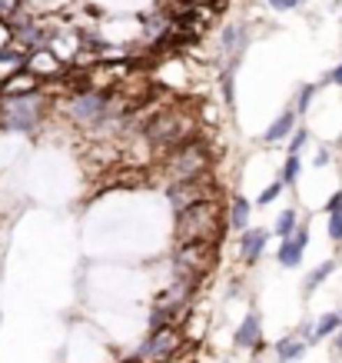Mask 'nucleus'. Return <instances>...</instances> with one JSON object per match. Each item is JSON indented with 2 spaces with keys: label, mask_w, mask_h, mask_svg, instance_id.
Masks as SVG:
<instances>
[{
  "label": "nucleus",
  "mask_w": 342,
  "mask_h": 363,
  "mask_svg": "<svg viewBox=\"0 0 342 363\" xmlns=\"http://www.w3.org/2000/svg\"><path fill=\"white\" fill-rule=\"evenodd\" d=\"M14 43V30H10V20H0V50Z\"/></svg>",
  "instance_id": "nucleus-26"
},
{
  "label": "nucleus",
  "mask_w": 342,
  "mask_h": 363,
  "mask_svg": "<svg viewBox=\"0 0 342 363\" xmlns=\"http://www.w3.org/2000/svg\"><path fill=\"white\" fill-rule=\"evenodd\" d=\"M37 90H43L40 77H34L27 67L17 70L14 77H7L3 84H0V97H24V94H37Z\"/></svg>",
  "instance_id": "nucleus-13"
},
{
  "label": "nucleus",
  "mask_w": 342,
  "mask_h": 363,
  "mask_svg": "<svg viewBox=\"0 0 342 363\" xmlns=\"http://www.w3.org/2000/svg\"><path fill=\"white\" fill-rule=\"evenodd\" d=\"M329 340H332V357L339 360V357H342V327H339V330H336L332 336H329Z\"/></svg>",
  "instance_id": "nucleus-30"
},
{
  "label": "nucleus",
  "mask_w": 342,
  "mask_h": 363,
  "mask_svg": "<svg viewBox=\"0 0 342 363\" xmlns=\"http://www.w3.org/2000/svg\"><path fill=\"white\" fill-rule=\"evenodd\" d=\"M296 227H299V207H286V210H279V217H276V224L269 234L279 240H286L296 234Z\"/></svg>",
  "instance_id": "nucleus-19"
},
{
  "label": "nucleus",
  "mask_w": 342,
  "mask_h": 363,
  "mask_svg": "<svg viewBox=\"0 0 342 363\" xmlns=\"http://www.w3.org/2000/svg\"><path fill=\"white\" fill-rule=\"evenodd\" d=\"M179 347H183V330L179 327H163V330H153L137 347L133 357L140 363H170L179 353Z\"/></svg>",
  "instance_id": "nucleus-7"
},
{
  "label": "nucleus",
  "mask_w": 342,
  "mask_h": 363,
  "mask_svg": "<svg viewBox=\"0 0 342 363\" xmlns=\"http://www.w3.org/2000/svg\"><path fill=\"white\" fill-rule=\"evenodd\" d=\"M306 247H309V224L296 227V234L286 240H279V250H276V264L286 266V270H296L302 264V257H306Z\"/></svg>",
  "instance_id": "nucleus-10"
},
{
  "label": "nucleus",
  "mask_w": 342,
  "mask_h": 363,
  "mask_svg": "<svg viewBox=\"0 0 342 363\" xmlns=\"http://www.w3.org/2000/svg\"><path fill=\"white\" fill-rule=\"evenodd\" d=\"M163 194H166V204H170L173 213L193 207V204H203V200H223V190H219V183L213 180V173L196 177V180H186V183L163 187Z\"/></svg>",
  "instance_id": "nucleus-6"
},
{
  "label": "nucleus",
  "mask_w": 342,
  "mask_h": 363,
  "mask_svg": "<svg viewBox=\"0 0 342 363\" xmlns=\"http://www.w3.org/2000/svg\"><path fill=\"white\" fill-rule=\"evenodd\" d=\"M219 264V243H183L166 260L170 280H200L203 283Z\"/></svg>",
  "instance_id": "nucleus-5"
},
{
  "label": "nucleus",
  "mask_w": 342,
  "mask_h": 363,
  "mask_svg": "<svg viewBox=\"0 0 342 363\" xmlns=\"http://www.w3.org/2000/svg\"><path fill=\"white\" fill-rule=\"evenodd\" d=\"M213 164H216L213 147H209L203 137H196V140H190V143H183V147H177V150H170V154L160 157L156 177H160L163 187H173V183H186V180H196V177L213 173Z\"/></svg>",
  "instance_id": "nucleus-3"
},
{
  "label": "nucleus",
  "mask_w": 342,
  "mask_h": 363,
  "mask_svg": "<svg viewBox=\"0 0 342 363\" xmlns=\"http://www.w3.org/2000/svg\"><path fill=\"white\" fill-rule=\"evenodd\" d=\"M216 84H219V94H223V104L233 111L236 107V70L233 67H219Z\"/></svg>",
  "instance_id": "nucleus-20"
},
{
  "label": "nucleus",
  "mask_w": 342,
  "mask_h": 363,
  "mask_svg": "<svg viewBox=\"0 0 342 363\" xmlns=\"http://www.w3.org/2000/svg\"><path fill=\"white\" fill-rule=\"evenodd\" d=\"M177 27V17L170 14V10H153L150 17H147V24H143V41H163L170 30Z\"/></svg>",
  "instance_id": "nucleus-16"
},
{
  "label": "nucleus",
  "mask_w": 342,
  "mask_h": 363,
  "mask_svg": "<svg viewBox=\"0 0 342 363\" xmlns=\"http://www.w3.org/2000/svg\"><path fill=\"white\" fill-rule=\"evenodd\" d=\"M249 220H253V204H249L243 194H236L233 200H230V207H226V227H230L233 234H243L249 227Z\"/></svg>",
  "instance_id": "nucleus-14"
},
{
  "label": "nucleus",
  "mask_w": 342,
  "mask_h": 363,
  "mask_svg": "<svg viewBox=\"0 0 342 363\" xmlns=\"http://www.w3.org/2000/svg\"><path fill=\"white\" fill-rule=\"evenodd\" d=\"M230 234L226 227V204L223 200H203L193 207L179 210L177 224H173V243H223Z\"/></svg>",
  "instance_id": "nucleus-2"
},
{
  "label": "nucleus",
  "mask_w": 342,
  "mask_h": 363,
  "mask_svg": "<svg viewBox=\"0 0 342 363\" xmlns=\"http://www.w3.org/2000/svg\"><path fill=\"white\" fill-rule=\"evenodd\" d=\"M262 340V317L256 307L246 310V317L239 320V327L233 330V347L236 350H253Z\"/></svg>",
  "instance_id": "nucleus-12"
},
{
  "label": "nucleus",
  "mask_w": 342,
  "mask_h": 363,
  "mask_svg": "<svg viewBox=\"0 0 342 363\" xmlns=\"http://www.w3.org/2000/svg\"><path fill=\"white\" fill-rule=\"evenodd\" d=\"M306 143H309V127L296 124V130H292V137H289V143H286V154H302Z\"/></svg>",
  "instance_id": "nucleus-24"
},
{
  "label": "nucleus",
  "mask_w": 342,
  "mask_h": 363,
  "mask_svg": "<svg viewBox=\"0 0 342 363\" xmlns=\"http://www.w3.org/2000/svg\"><path fill=\"white\" fill-rule=\"evenodd\" d=\"M299 173H302V157L299 154H286V160H283V167H279V177H276V180L283 183V187H296Z\"/></svg>",
  "instance_id": "nucleus-21"
},
{
  "label": "nucleus",
  "mask_w": 342,
  "mask_h": 363,
  "mask_svg": "<svg viewBox=\"0 0 342 363\" xmlns=\"http://www.w3.org/2000/svg\"><path fill=\"white\" fill-rule=\"evenodd\" d=\"M306 350H309L306 340H299L296 334H289L273 343V357H276V363H299L302 357H306Z\"/></svg>",
  "instance_id": "nucleus-15"
},
{
  "label": "nucleus",
  "mask_w": 342,
  "mask_h": 363,
  "mask_svg": "<svg viewBox=\"0 0 342 363\" xmlns=\"http://www.w3.org/2000/svg\"><path fill=\"white\" fill-rule=\"evenodd\" d=\"M249 41H253V27L249 24H226L219 34V67H239V60L246 54Z\"/></svg>",
  "instance_id": "nucleus-8"
},
{
  "label": "nucleus",
  "mask_w": 342,
  "mask_h": 363,
  "mask_svg": "<svg viewBox=\"0 0 342 363\" xmlns=\"http://www.w3.org/2000/svg\"><path fill=\"white\" fill-rule=\"evenodd\" d=\"M336 270H339V260H332V257H329V260H322L319 266H313V270L306 273V280H302V297L309 300V297H313L315 290H319V287H322V283H326V280L336 273Z\"/></svg>",
  "instance_id": "nucleus-17"
},
{
  "label": "nucleus",
  "mask_w": 342,
  "mask_h": 363,
  "mask_svg": "<svg viewBox=\"0 0 342 363\" xmlns=\"http://www.w3.org/2000/svg\"><path fill=\"white\" fill-rule=\"evenodd\" d=\"M140 137L147 140L150 154L163 157L190 140L203 137V124H200L196 107H190V104H166V107H156V113L147 120Z\"/></svg>",
  "instance_id": "nucleus-1"
},
{
  "label": "nucleus",
  "mask_w": 342,
  "mask_h": 363,
  "mask_svg": "<svg viewBox=\"0 0 342 363\" xmlns=\"http://www.w3.org/2000/svg\"><path fill=\"white\" fill-rule=\"evenodd\" d=\"M319 87H322V84H299V90H296V100H292V111L299 113V117H306V113H309L315 94H319Z\"/></svg>",
  "instance_id": "nucleus-22"
},
{
  "label": "nucleus",
  "mask_w": 342,
  "mask_h": 363,
  "mask_svg": "<svg viewBox=\"0 0 342 363\" xmlns=\"http://www.w3.org/2000/svg\"><path fill=\"white\" fill-rule=\"evenodd\" d=\"M339 327H342L339 310H336V313H322V317L315 320V334H313V340H315V343H319V340H329V336L336 334Z\"/></svg>",
  "instance_id": "nucleus-23"
},
{
  "label": "nucleus",
  "mask_w": 342,
  "mask_h": 363,
  "mask_svg": "<svg viewBox=\"0 0 342 363\" xmlns=\"http://www.w3.org/2000/svg\"><path fill=\"white\" fill-rule=\"evenodd\" d=\"M269 7H273V10H279V14H286V10H296V7H302V0H269Z\"/></svg>",
  "instance_id": "nucleus-27"
},
{
  "label": "nucleus",
  "mask_w": 342,
  "mask_h": 363,
  "mask_svg": "<svg viewBox=\"0 0 342 363\" xmlns=\"http://www.w3.org/2000/svg\"><path fill=\"white\" fill-rule=\"evenodd\" d=\"M50 113V100L43 90L24 97H0V130L3 134H37Z\"/></svg>",
  "instance_id": "nucleus-4"
},
{
  "label": "nucleus",
  "mask_w": 342,
  "mask_h": 363,
  "mask_svg": "<svg viewBox=\"0 0 342 363\" xmlns=\"http://www.w3.org/2000/svg\"><path fill=\"white\" fill-rule=\"evenodd\" d=\"M283 190H286V187H283L279 180H273L269 187H266V190H260V197H256V207H269V204H276Z\"/></svg>",
  "instance_id": "nucleus-25"
},
{
  "label": "nucleus",
  "mask_w": 342,
  "mask_h": 363,
  "mask_svg": "<svg viewBox=\"0 0 342 363\" xmlns=\"http://www.w3.org/2000/svg\"><path fill=\"white\" fill-rule=\"evenodd\" d=\"M269 230H262V227H246L239 237H236V253H239V260L243 266H256L262 260V253L269 247Z\"/></svg>",
  "instance_id": "nucleus-9"
},
{
  "label": "nucleus",
  "mask_w": 342,
  "mask_h": 363,
  "mask_svg": "<svg viewBox=\"0 0 342 363\" xmlns=\"http://www.w3.org/2000/svg\"><path fill=\"white\" fill-rule=\"evenodd\" d=\"M339 320H342V307H339Z\"/></svg>",
  "instance_id": "nucleus-31"
},
{
  "label": "nucleus",
  "mask_w": 342,
  "mask_h": 363,
  "mask_svg": "<svg viewBox=\"0 0 342 363\" xmlns=\"http://www.w3.org/2000/svg\"><path fill=\"white\" fill-rule=\"evenodd\" d=\"M326 217H329V240L336 247H342V190H336L326 200Z\"/></svg>",
  "instance_id": "nucleus-18"
},
{
  "label": "nucleus",
  "mask_w": 342,
  "mask_h": 363,
  "mask_svg": "<svg viewBox=\"0 0 342 363\" xmlns=\"http://www.w3.org/2000/svg\"><path fill=\"white\" fill-rule=\"evenodd\" d=\"M322 84H336V87H342V60H339V64H336L332 70H329V77L322 80Z\"/></svg>",
  "instance_id": "nucleus-28"
},
{
  "label": "nucleus",
  "mask_w": 342,
  "mask_h": 363,
  "mask_svg": "<svg viewBox=\"0 0 342 363\" xmlns=\"http://www.w3.org/2000/svg\"><path fill=\"white\" fill-rule=\"evenodd\" d=\"M296 124H299V113L292 111V104H289V107H283V111H279V117H276L273 124L266 127V130H262V143H266V147H276V143H286L289 137H292V130H296Z\"/></svg>",
  "instance_id": "nucleus-11"
},
{
  "label": "nucleus",
  "mask_w": 342,
  "mask_h": 363,
  "mask_svg": "<svg viewBox=\"0 0 342 363\" xmlns=\"http://www.w3.org/2000/svg\"><path fill=\"white\" fill-rule=\"evenodd\" d=\"M329 164H332V154H329L326 147H322V150L313 157V167H329Z\"/></svg>",
  "instance_id": "nucleus-29"
}]
</instances>
